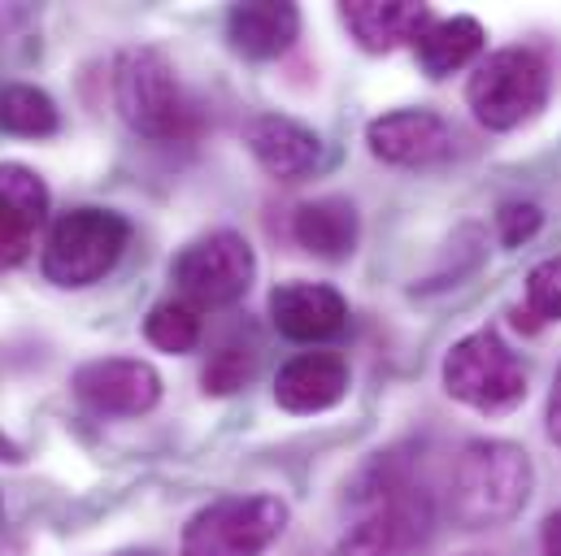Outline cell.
<instances>
[{
    "label": "cell",
    "mask_w": 561,
    "mask_h": 556,
    "mask_svg": "<svg viewBox=\"0 0 561 556\" xmlns=\"http://www.w3.org/2000/svg\"><path fill=\"white\" fill-rule=\"evenodd\" d=\"M0 461H4V465H18V461H22V448H18L4 430H0Z\"/></svg>",
    "instance_id": "cell-26"
},
{
    "label": "cell",
    "mask_w": 561,
    "mask_h": 556,
    "mask_svg": "<svg viewBox=\"0 0 561 556\" xmlns=\"http://www.w3.org/2000/svg\"><path fill=\"white\" fill-rule=\"evenodd\" d=\"M48 218V187L22 161H0V270L31 257V240Z\"/></svg>",
    "instance_id": "cell-10"
},
{
    "label": "cell",
    "mask_w": 561,
    "mask_h": 556,
    "mask_svg": "<svg viewBox=\"0 0 561 556\" xmlns=\"http://www.w3.org/2000/svg\"><path fill=\"white\" fill-rule=\"evenodd\" d=\"M283 531L287 505L279 496H227L187 522L179 556H262Z\"/></svg>",
    "instance_id": "cell-7"
},
{
    "label": "cell",
    "mask_w": 561,
    "mask_h": 556,
    "mask_svg": "<svg viewBox=\"0 0 561 556\" xmlns=\"http://www.w3.org/2000/svg\"><path fill=\"white\" fill-rule=\"evenodd\" d=\"M227 35L231 48L249 61H275L283 57L296 35H300V9L283 0H257V4H236L227 13Z\"/></svg>",
    "instance_id": "cell-16"
},
{
    "label": "cell",
    "mask_w": 561,
    "mask_h": 556,
    "mask_svg": "<svg viewBox=\"0 0 561 556\" xmlns=\"http://www.w3.org/2000/svg\"><path fill=\"white\" fill-rule=\"evenodd\" d=\"M366 143L379 161L388 165H439L453 157V131L439 114L431 109H397V114H383L370 123Z\"/></svg>",
    "instance_id": "cell-11"
},
{
    "label": "cell",
    "mask_w": 561,
    "mask_h": 556,
    "mask_svg": "<svg viewBox=\"0 0 561 556\" xmlns=\"http://www.w3.org/2000/svg\"><path fill=\"white\" fill-rule=\"evenodd\" d=\"M123 556H157V553H123Z\"/></svg>",
    "instance_id": "cell-28"
},
{
    "label": "cell",
    "mask_w": 561,
    "mask_h": 556,
    "mask_svg": "<svg viewBox=\"0 0 561 556\" xmlns=\"http://www.w3.org/2000/svg\"><path fill=\"white\" fill-rule=\"evenodd\" d=\"M340 18L366 53H392L419 39L431 22V9L419 0H353L340 9Z\"/></svg>",
    "instance_id": "cell-15"
},
{
    "label": "cell",
    "mask_w": 561,
    "mask_h": 556,
    "mask_svg": "<svg viewBox=\"0 0 561 556\" xmlns=\"http://www.w3.org/2000/svg\"><path fill=\"white\" fill-rule=\"evenodd\" d=\"M348 396V361L340 352H300L275 379V401L287 414H322Z\"/></svg>",
    "instance_id": "cell-13"
},
{
    "label": "cell",
    "mask_w": 561,
    "mask_h": 556,
    "mask_svg": "<svg viewBox=\"0 0 561 556\" xmlns=\"http://www.w3.org/2000/svg\"><path fill=\"white\" fill-rule=\"evenodd\" d=\"M253 374H257V339L231 335V339L218 344V352H214L209 366H205V392H209V396H231V392H240Z\"/></svg>",
    "instance_id": "cell-21"
},
{
    "label": "cell",
    "mask_w": 561,
    "mask_h": 556,
    "mask_svg": "<svg viewBox=\"0 0 561 556\" xmlns=\"http://www.w3.org/2000/svg\"><path fill=\"white\" fill-rule=\"evenodd\" d=\"M0 526H4V500H0Z\"/></svg>",
    "instance_id": "cell-27"
},
{
    "label": "cell",
    "mask_w": 561,
    "mask_h": 556,
    "mask_svg": "<svg viewBox=\"0 0 561 556\" xmlns=\"http://www.w3.org/2000/svg\"><path fill=\"white\" fill-rule=\"evenodd\" d=\"M131 244V222L114 209H70L48 227L39 270L57 287H92L110 275Z\"/></svg>",
    "instance_id": "cell-4"
},
{
    "label": "cell",
    "mask_w": 561,
    "mask_h": 556,
    "mask_svg": "<svg viewBox=\"0 0 561 556\" xmlns=\"http://www.w3.org/2000/svg\"><path fill=\"white\" fill-rule=\"evenodd\" d=\"M549 88L553 70L536 48H496L474 66L466 101L488 131H514L549 105Z\"/></svg>",
    "instance_id": "cell-5"
},
{
    "label": "cell",
    "mask_w": 561,
    "mask_h": 556,
    "mask_svg": "<svg viewBox=\"0 0 561 556\" xmlns=\"http://www.w3.org/2000/svg\"><path fill=\"white\" fill-rule=\"evenodd\" d=\"M357 518L335 544V556H410L426 544L435 509L401 452L379 456L353 487Z\"/></svg>",
    "instance_id": "cell-1"
},
{
    "label": "cell",
    "mask_w": 561,
    "mask_h": 556,
    "mask_svg": "<svg viewBox=\"0 0 561 556\" xmlns=\"http://www.w3.org/2000/svg\"><path fill=\"white\" fill-rule=\"evenodd\" d=\"M271 322L296 344H322L344 331L348 304L327 282H283L271 291Z\"/></svg>",
    "instance_id": "cell-12"
},
{
    "label": "cell",
    "mask_w": 561,
    "mask_h": 556,
    "mask_svg": "<svg viewBox=\"0 0 561 556\" xmlns=\"http://www.w3.org/2000/svg\"><path fill=\"white\" fill-rule=\"evenodd\" d=\"M357 235H362V222H357L353 200H344V196H322L291 213V240L309 257L344 262V257H353Z\"/></svg>",
    "instance_id": "cell-17"
},
{
    "label": "cell",
    "mask_w": 561,
    "mask_h": 556,
    "mask_svg": "<svg viewBox=\"0 0 561 556\" xmlns=\"http://www.w3.org/2000/svg\"><path fill=\"white\" fill-rule=\"evenodd\" d=\"M536 487L531 456L510 439H474L453 465V518L466 531L510 526Z\"/></svg>",
    "instance_id": "cell-2"
},
{
    "label": "cell",
    "mask_w": 561,
    "mask_h": 556,
    "mask_svg": "<svg viewBox=\"0 0 561 556\" xmlns=\"http://www.w3.org/2000/svg\"><path fill=\"white\" fill-rule=\"evenodd\" d=\"M444 392L479 414H510L527 401V370L496 331L457 339L444 357Z\"/></svg>",
    "instance_id": "cell-6"
},
{
    "label": "cell",
    "mask_w": 561,
    "mask_h": 556,
    "mask_svg": "<svg viewBox=\"0 0 561 556\" xmlns=\"http://www.w3.org/2000/svg\"><path fill=\"white\" fill-rule=\"evenodd\" d=\"M414 53H419V66L426 70V79H448L453 70L470 66L483 53V26L466 13L431 18L426 31L414 39Z\"/></svg>",
    "instance_id": "cell-18"
},
{
    "label": "cell",
    "mask_w": 561,
    "mask_h": 556,
    "mask_svg": "<svg viewBox=\"0 0 561 556\" xmlns=\"http://www.w3.org/2000/svg\"><path fill=\"white\" fill-rule=\"evenodd\" d=\"M244 143L253 152V161L271 174V178H283V183H296L305 178L318 157H322V143L309 127L283 118V114H262L244 127Z\"/></svg>",
    "instance_id": "cell-14"
},
{
    "label": "cell",
    "mask_w": 561,
    "mask_h": 556,
    "mask_svg": "<svg viewBox=\"0 0 561 556\" xmlns=\"http://www.w3.org/2000/svg\"><path fill=\"white\" fill-rule=\"evenodd\" d=\"M70 387L88 409L114 417H140L161 401V374L148 361H136V357L88 361V366L75 370Z\"/></svg>",
    "instance_id": "cell-9"
},
{
    "label": "cell",
    "mask_w": 561,
    "mask_h": 556,
    "mask_svg": "<svg viewBox=\"0 0 561 556\" xmlns=\"http://www.w3.org/2000/svg\"><path fill=\"white\" fill-rule=\"evenodd\" d=\"M61 127V114L44 88L9 83L0 88V131L22 139H44Z\"/></svg>",
    "instance_id": "cell-19"
},
{
    "label": "cell",
    "mask_w": 561,
    "mask_h": 556,
    "mask_svg": "<svg viewBox=\"0 0 561 556\" xmlns=\"http://www.w3.org/2000/svg\"><path fill=\"white\" fill-rule=\"evenodd\" d=\"M114 105H118V118L148 143H183L201 127L192 96L183 92L174 66L157 48H127L118 57Z\"/></svg>",
    "instance_id": "cell-3"
},
{
    "label": "cell",
    "mask_w": 561,
    "mask_h": 556,
    "mask_svg": "<svg viewBox=\"0 0 561 556\" xmlns=\"http://www.w3.org/2000/svg\"><path fill=\"white\" fill-rule=\"evenodd\" d=\"M253 275H257L253 244L244 235H236V231L201 235L170 266L179 300L192 304V309H227V304H236L253 287Z\"/></svg>",
    "instance_id": "cell-8"
},
{
    "label": "cell",
    "mask_w": 561,
    "mask_h": 556,
    "mask_svg": "<svg viewBox=\"0 0 561 556\" xmlns=\"http://www.w3.org/2000/svg\"><path fill=\"white\" fill-rule=\"evenodd\" d=\"M540 553H545V556H561V509L545 518V531H540Z\"/></svg>",
    "instance_id": "cell-24"
},
{
    "label": "cell",
    "mask_w": 561,
    "mask_h": 556,
    "mask_svg": "<svg viewBox=\"0 0 561 556\" xmlns=\"http://www.w3.org/2000/svg\"><path fill=\"white\" fill-rule=\"evenodd\" d=\"M144 335H148L152 348L183 357V352H192V348L201 344V309H192V304H183V300H165V304H157V309L148 313Z\"/></svg>",
    "instance_id": "cell-20"
},
{
    "label": "cell",
    "mask_w": 561,
    "mask_h": 556,
    "mask_svg": "<svg viewBox=\"0 0 561 556\" xmlns=\"http://www.w3.org/2000/svg\"><path fill=\"white\" fill-rule=\"evenodd\" d=\"M549 439L561 448V370H558V379H553V392H549Z\"/></svg>",
    "instance_id": "cell-25"
},
{
    "label": "cell",
    "mask_w": 561,
    "mask_h": 556,
    "mask_svg": "<svg viewBox=\"0 0 561 556\" xmlns=\"http://www.w3.org/2000/svg\"><path fill=\"white\" fill-rule=\"evenodd\" d=\"M514 322L527 331H536L540 322H561V257L540 262L527 275V309H518Z\"/></svg>",
    "instance_id": "cell-22"
},
{
    "label": "cell",
    "mask_w": 561,
    "mask_h": 556,
    "mask_svg": "<svg viewBox=\"0 0 561 556\" xmlns=\"http://www.w3.org/2000/svg\"><path fill=\"white\" fill-rule=\"evenodd\" d=\"M496 227H501V240H505L510 248H518V244H527V240L545 227V213H540V205H531V200H514V205H505V209L496 213Z\"/></svg>",
    "instance_id": "cell-23"
}]
</instances>
